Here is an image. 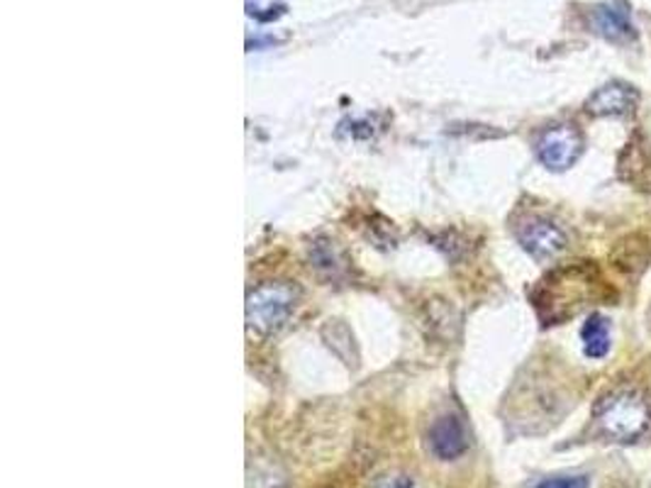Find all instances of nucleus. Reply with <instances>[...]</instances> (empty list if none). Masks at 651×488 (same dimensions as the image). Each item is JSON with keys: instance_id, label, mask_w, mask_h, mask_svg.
Listing matches in <instances>:
<instances>
[{"instance_id": "1", "label": "nucleus", "mask_w": 651, "mask_h": 488, "mask_svg": "<svg viewBox=\"0 0 651 488\" xmlns=\"http://www.w3.org/2000/svg\"><path fill=\"white\" fill-rule=\"evenodd\" d=\"M600 433L618 443H632L647 433L651 423L649 400L634 388H622L610 394L598 408Z\"/></svg>"}, {"instance_id": "2", "label": "nucleus", "mask_w": 651, "mask_h": 488, "mask_svg": "<svg viewBox=\"0 0 651 488\" xmlns=\"http://www.w3.org/2000/svg\"><path fill=\"white\" fill-rule=\"evenodd\" d=\"M298 293L286 281H266L256 286L247 296V325L260 335H272L284 325L293 308H296Z\"/></svg>"}, {"instance_id": "3", "label": "nucleus", "mask_w": 651, "mask_h": 488, "mask_svg": "<svg viewBox=\"0 0 651 488\" xmlns=\"http://www.w3.org/2000/svg\"><path fill=\"white\" fill-rule=\"evenodd\" d=\"M583 152V138L573 125H555L539 134L537 156L551 171H567Z\"/></svg>"}, {"instance_id": "4", "label": "nucleus", "mask_w": 651, "mask_h": 488, "mask_svg": "<svg viewBox=\"0 0 651 488\" xmlns=\"http://www.w3.org/2000/svg\"><path fill=\"white\" fill-rule=\"evenodd\" d=\"M518 242L537 260H551L567 250V232L547 217H530L518 227Z\"/></svg>"}, {"instance_id": "5", "label": "nucleus", "mask_w": 651, "mask_h": 488, "mask_svg": "<svg viewBox=\"0 0 651 488\" xmlns=\"http://www.w3.org/2000/svg\"><path fill=\"white\" fill-rule=\"evenodd\" d=\"M429 451L441 461L459 459L466 449H469V435L457 415H439V418L429 427Z\"/></svg>"}, {"instance_id": "6", "label": "nucleus", "mask_w": 651, "mask_h": 488, "mask_svg": "<svg viewBox=\"0 0 651 488\" xmlns=\"http://www.w3.org/2000/svg\"><path fill=\"white\" fill-rule=\"evenodd\" d=\"M640 103V93H637L632 85L612 81L600 85V89L588 98L586 110L596 118H618V115H628Z\"/></svg>"}, {"instance_id": "7", "label": "nucleus", "mask_w": 651, "mask_h": 488, "mask_svg": "<svg viewBox=\"0 0 651 488\" xmlns=\"http://www.w3.org/2000/svg\"><path fill=\"white\" fill-rule=\"evenodd\" d=\"M620 174L624 181H630L632 186L651 191V152L642 138H637L624 146V152L620 156Z\"/></svg>"}, {"instance_id": "8", "label": "nucleus", "mask_w": 651, "mask_h": 488, "mask_svg": "<svg viewBox=\"0 0 651 488\" xmlns=\"http://www.w3.org/2000/svg\"><path fill=\"white\" fill-rule=\"evenodd\" d=\"M591 22H593L596 32L600 37H606V40H610V42H630L634 37V30H632L628 16L608 3L596 6L591 10Z\"/></svg>"}, {"instance_id": "9", "label": "nucleus", "mask_w": 651, "mask_h": 488, "mask_svg": "<svg viewBox=\"0 0 651 488\" xmlns=\"http://www.w3.org/2000/svg\"><path fill=\"white\" fill-rule=\"evenodd\" d=\"M581 339H583L586 357L603 359L610 352V329H608L606 317L603 315L588 317V323L581 329Z\"/></svg>"}, {"instance_id": "10", "label": "nucleus", "mask_w": 651, "mask_h": 488, "mask_svg": "<svg viewBox=\"0 0 651 488\" xmlns=\"http://www.w3.org/2000/svg\"><path fill=\"white\" fill-rule=\"evenodd\" d=\"M535 488H588V476H551Z\"/></svg>"}, {"instance_id": "11", "label": "nucleus", "mask_w": 651, "mask_h": 488, "mask_svg": "<svg viewBox=\"0 0 651 488\" xmlns=\"http://www.w3.org/2000/svg\"><path fill=\"white\" fill-rule=\"evenodd\" d=\"M376 488H415V481L405 474H393V476H386L384 481H378Z\"/></svg>"}]
</instances>
